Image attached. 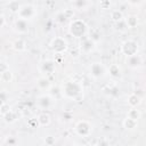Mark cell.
<instances>
[{
	"label": "cell",
	"instance_id": "6da1fadb",
	"mask_svg": "<svg viewBox=\"0 0 146 146\" xmlns=\"http://www.w3.org/2000/svg\"><path fill=\"white\" fill-rule=\"evenodd\" d=\"M62 95L66 98L78 100L83 96V87L79 81H67L62 87Z\"/></svg>",
	"mask_w": 146,
	"mask_h": 146
},
{
	"label": "cell",
	"instance_id": "d6a6232c",
	"mask_svg": "<svg viewBox=\"0 0 146 146\" xmlns=\"http://www.w3.org/2000/svg\"><path fill=\"white\" fill-rule=\"evenodd\" d=\"M3 104H6V103H3V102H2V100H1V99H0V107H1V106H2V105H3Z\"/></svg>",
	"mask_w": 146,
	"mask_h": 146
},
{
	"label": "cell",
	"instance_id": "52a82bcc",
	"mask_svg": "<svg viewBox=\"0 0 146 146\" xmlns=\"http://www.w3.org/2000/svg\"><path fill=\"white\" fill-rule=\"evenodd\" d=\"M75 131L78 135L82 136V137H87L91 133L92 131V128H91V124L88 122V121H80L76 125H75Z\"/></svg>",
	"mask_w": 146,
	"mask_h": 146
},
{
	"label": "cell",
	"instance_id": "7a4b0ae2",
	"mask_svg": "<svg viewBox=\"0 0 146 146\" xmlns=\"http://www.w3.org/2000/svg\"><path fill=\"white\" fill-rule=\"evenodd\" d=\"M87 32V25L81 19H74L70 24V33L75 38H82Z\"/></svg>",
	"mask_w": 146,
	"mask_h": 146
},
{
	"label": "cell",
	"instance_id": "ba28073f",
	"mask_svg": "<svg viewBox=\"0 0 146 146\" xmlns=\"http://www.w3.org/2000/svg\"><path fill=\"white\" fill-rule=\"evenodd\" d=\"M36 104L42 110H48L50 108L52 105H54V99L49 96V95H43V96H40L38 99H36Z\"/></svg>",
	"mask_w": 146,
	"mask_h": 146
},
{
	"label": "cell",
	"instance_id": "603a6c76",
	"mask_svg": "<svg viewBox=\"0 0 146 146\" xmlns=\"http://www.w3.org/2000/svg\"><path fill=\"white\" fill-rule=\"evenodd\" d=\"M3 117H5V121H6V122H8V123H13V122L16 120V114L10 110L9 112H7V113L3 115Z\"/></svg>",
	"mask_w": 146,
	"mask_h": 146
},
{
	"label": "cell",
	"instance_id": "f546056e",
	"mask_svg": "<svg viewBox=\"0 0 146 146\" xmlns=\"http://www.w3.org/2000/svg\"><path fill=\"white\" fill-rule=\"evenodd\" d=\"M27 124H29L31 128H36V127H39V123H38V120H36V119L30 120V121L27 122Z\"/></svg>",
	"mask_w": 146,
	"mask_h": 146
},
{
	"label": "cell",
	"instance_id": "30bf717a",
	"mask_svg": "<svg viewBox=\"0 0 146 146\" xmlns=\"http://www.w3.org/2000/svg\"><path fill=\"white\" fill-rule=\"evenodd\" d=\"M15 31L21 33V34H24L29 31V24H27V21H24V19H21L18 18L16 22H15Z\"/></svg>",
	"mask_w": 146,
	"mask_h": 146
},
{
	"label": "cell",
	"instance_id": "7c38bea8",
	"mask_svg": "<svg viewBox=\"0 0 146 146\" xmlns=\"http://www.w3.org/2000/svg\"><path fill=\"white\" fill-rule=\"evenodd\" d=\"M95 44H96V42H94L91 39H89V38H87V39H84L82 42H81V51H83V52H90V51H92L94 49H95Z\"/></svg>",
	"mask_w": 146,
	"mask_h": 146
},
{
	"label": "cell",
	"instance_id": "8fae6325",
	"mask_svg": "<svg viewBox=\"0 0 146 146\" xmlns=\"http://www.w3.org/2000/svg\"><path fill=\"white\" fill-rule=\"evenodd\" d=\"M127 64L132 67V68H137L139 66H141L143 64V60H141V57L137 54V55H133V56H130L127 58Z\"/></svg>",
	"mask_w": 146,
	"mask_h": 146
},
{
	"label": "cell",
	"instance_id": "ffe728a7",
	"mask_svg": "<svg viewBox=\"0 0 146 146\" xmlns=\"http://www.w3.org/2000/svg\"><path fill=\"white\" fill-rule=\"evenodd\" d=\"M139 117H140V113L136 108H130L128 111V113H127V119H130V120H133V121H138Z\"/></svg>",
	"mask_w": 146,
	"mask_h": 146
},
{
	"label": "cell",
	"instance_id": "4dcf8cb0",
	"mask_svg": "<svg viewBox=\"0 0 146 146\" xmlns=\"http://www.w3.org/2000/svg\"><path fill=\"white\" fill-rule=\"evenodd\" d=\"M6 143H7V145L9 146H15L16 145V139L15 138H13V137H9V138H7L6 139Z\"/></svg>",
	"mask_w": 146,
	"mask_h": 146
},
{
	"label": "cell",
	"instance_id": "7402d4cb",
	"mask_svg": "<svg viewBox=\"0 0 146 146\" xmlns=\"http://www.w3.org/2000/svg\"><path fill=\"white\" fill-rule=\"evenodd\" d=\"M123 125H124L125 129L132 130V129L136 128V125H137V121H133V120H130V119H127V117H125V120L123 121Z\"/></svg>",
	"mask_w": 146,
	"mask_h": 146
},
{
	"label": "cell",
	"instance_id": "d4e9b609",
	"mask_svg": "<svg viewBox=\"0 0 146 146\" xmlns=\"http://www.w3.org/2000/svg\"><path fill=\"white\" fill-rule=\"evenodd\" d=\"M8 8L10 9V11L13 13H18V10L21 9V5L17 1H10L8 3Z\"/></svg>",
	"mask_w": 146,
	"mask_h": 146
},
{
	"label": "cell",
	"instance_id": "9a60e30c",
	"mask_svg": "<svg viewBox=\"0 0 146 146\" xmlns=\"http://www.w3.org/2000/svg\"><path fill=\"white\" fill-rule=\"evenodd\" d=\"M124 23L127 25V27H130V29H133L138 25V17L135 16V15H130L128 16L125 19H124Z\"/></svg>",
	"mask_w": 146,
	"mask_h": 146
},
{
	"label": "cell",
	"instance_id": "cb8c5ba5",
	"mask_svg": "<svg viewBox=\"0 0 146 146\" xmlns=\"http://www.w3.org/2000/svg\"><path fill=\"white\" fill-rule=\"evenodd\" d=\"M90 5V2H88V1H84V0H79V1H75V2H73V6L76 8V9H80V10H82V9H84L86 7H88Z\"/></svg>",
	"mask_w": 146,
	"mask_h": 146
},
{
	"label": "cell",
	"instance_id": "e0dca14e",
	"mask_svg": "<svg viewBox=\"0 0 146 146\" xmlns=\"http://www.w3.org/2000/svg\"><path fill=\"white\" fill-rule=\"evenodd\" d=\"M36 120H38L39 125H41V127L48 125V124L50 123V116H49L47 113H41V114L36 117Z\"/></svg>",
	"mask_w": 146,
	"mask_h": 146
},
{
	"label": "cell",
	"instance_id": "4fadbf2b",
	"mask_svg": "<svg viewBox=\"0 0 146 146\" xmlns=\"http://www.w3.org/2000/svg\"><path fill=\"white\" fill-rule=\"evenodd\" d=\"M107 72L112 78H120L121 76V68L117 64L110 65V67L107 68Z\"/></svg>",
	"mask_w": 146,
	"mask_h": 146
},
{
	"label": "cell",
	"instance_id": "d6986e66",
	"mask_svg": "<svg viewBox=\"0 0 146 146\" xmlns=\"http://www.w3.org/2000/svg\"><path fill=\"white\" fill-rule=\"evenodd\" d=\"M13 48H14L15 50H17V51H23V50H25V48H26V43H25V41H24L23 39H17V40L13 43Z\"/></svg>",
	"mask_w": 146,
	"mask_h": 146
},
{
	"label": "cell",
	"instance_id": "5b68a950",
	"mask_svg": "<svg viewBox=\"0 0 146 146\" xmlns=\"http://www.w3.org/2000/svg\"><path fill=\"white\" fill-rule=\"evenodd\" d=\"M121 50L127 57L137 55V52H138V43L136 41H133V40H127L125 42H123V44L121 47Z\"/></svg>",
	"mask_w": 146,
	"mask_h": 146
},
{
	"label": "cell",
	"instance_id": "2e32d148",
	"mask_svg": "<svg viewBox=\"0 0 146 146\" xmlns=\"http://www.w3.org/2000/svg\"><path fill=\"white\" fill-rule=\"evenodd\" d=\"M49 90H50V91H49V96H50L54 100H56V99L63 97V95H62V90H60L59 87H50Z\"/></svg>",
	"mask_w": 146,
	"mask_h": 146
},
{
	"label": "cell",
	"instance_id": "277c9868",
	"mask_svg": "<svg viewBox=\"0 0 146 146\" xmlns=\"http://www.w3.org/2000/svg\"><path fill=\"white\" fill-rule=\"evenodd\" d=\"M51 49L57 54V55H62L63 52L66 51L67 49V42L65 41L64 38L62 36H56L55 39H52L51 43H50Z\"/></svg>",
	"mask_w": 146,
	"mask_h": 146
},
{
	"label": "cell",
	"instance_id": "1f68e13d",
	"mask_svg": "<svg viewBox=\"0 0 146 146\" xmlns=\"http://www.w3.org/2000/svg\"><path fill=\"white\" fill-rule=\"evenodd\" d=\"M3 23H5V17L2 15H0V26H2Z\"/></svg>",
	"mask_w": 146,
	"mask_h": 146
},
{
	"label": "cell",
	"instance_id": "f1b7e54d",
	"mask_svg": "<svg viewBox=\"0 0 146 146\" xmlns=\"http://www.w3.org/2000/svg\"><path fill=\"white\" fill-rule=\"evenodd\" d=\"M10 111V108H9V106L7 105V104H3L1 107H0V113L2 114V115H5L7 112H9Z\"/></svg>",
	"mask_w": 146,
	"mask_h": 146
},
{
	"label": "cell",
	"instance_id": "9c48e42d",
	"mask_svg": "<svg viewBox=\"0 0 146 146\" xmlns=\"http://www.w3.org/2000/svg\"><path fill=\"white\" fill-rule=\"evenodd\" d=\"M55 64H56V63H55L54 60H46V62H43V63L41 64L40 70H41V72H42L43 74L50 75V74H52V73L55 72V70H56V65H55Z\"/></svg>",
	"mask_w": 146,
	"mask_h": 146
},
{
	"label": "cell",
	"instance_id": "484cf974",
	"mask_svg": "<svg viewBox=\"0 0 146 146\" xmlns=\"http://www.w3.org/2000/svg\"><path fill=\"white\" fill-rule=\"evenodd\" d=\"M11 79H13V73H11L10 70L1 73V80L3 82H9V81H11Z\"/></svg>",
	"mask_w": 146,
	"mask_h": 146
},
{
	"label": "cell",
	"instance_id": "8992f818",
	"mask_svg": "<svg viewBox=\"0 0 146 146\" xmlns=\"http://www.w3.org/2000/svg\"><path fill=\"white\" fill-rule=\"evenodd\" d=\"M90 75L95 79H100L106 74V67L102 63H92L89 67Z\"/></svg>",
	"mask_w": 146,
	"mask_h": 146
},
{
	"label": "cell",
	"instance_id": "ac0fdd59",
	"mask_svg": "<svg viewBox=\"0 0 146 146\" xmlns=\"http://www.w3.org/2000/svg\"><path fill=\"white\" fill-rule=\"evenodd\" d=\"M36 84H38V87L40 88V89H49L50 88V82H49V80L46 78V76H41V78H39L38 79V81H36Z\"/></svg>",
	"mask_w": 146,
	"mask_h": 146
},
{
	"label": "cell",
	"instance_id": "4316f807",
	"mask_svg": "<svg viewBox=\"0 0 146 146\" xmlns=\"http://www.w3.org/2000/svg\"><path fill=\"white\" fill-rule=\"evenodd\" d=\"M44 143H46L48 146H52V145L55 144V138H54L52 136H47V137L44 138Z\"/></svg>",
	"mask_w": 146,
	"mask_h": 146
},
{
	"label": "cell",
	"instance_id": "5bb4252c",
	"mask_svg": "<svg viewBox=\"0 0 146 146\" xmlns=\"http://www.w3.org/2000/svg\"><path fill=\"white\" fill-rule=\"evenodd\" d=\"M140 97L137 95V94H131L129 97H128V104L132 107V108H135V107H137L139 104H140Z\"/></svg>",
	"mask_w": 146,
	"mask_h": 146
},
{
	"label": "cell",
	"instance_id": "44dd1931",
	"mask_svg": "<svg viewBox=\"0 0 146 146\" xmlns=\"http://www.w3.org/2000/svg\"><path fill=\"white\" fill-rule=\"evenodd\" d=\"M111 18L114 21V22H121V21H123V14H122V11L121 10H119V9H115V10H113L112 13H111Z\"/></svg>",
	"mask_w": 146,
	"mask_h": 146
},
{
	"label": "cell",
	"instance_id": "83f0119b",
	"mask_svg": "<svg viewBox=\"0 0 146 146\" xmlns=\"http://www.w3.org/2000/svg\"><path fill=\"white\" fill-rule=\"evenodd\" d=\"M8 70H9L8 64L5 63V62H0V74L3 73V72H6V71H8Z\"/></svg>",
	"mask_w": 146,
	"mask_h": 146
},
{
	"label": "cell",
	"instance_id": "836d02e7",
	"mask_svg": "<svg viewBox=\"0 0 146 146\" xmlns=\"http://www.w3.org/2000/svg\"><path fill=\"white\" fill-rule=\"evenodd\" d=\"M73 146H81V145H79V144H75V145H73Z\"/></svg>",
	"mask_w": 146,
	"mask_h": 146
},
{
	"label": "cell",
	"instance_id": "3957f363",
	"mask_svg": "<svg viewBox=\"0 0 146 146\" xmlns=\"http://www.w3.org/2000/svg\"><path fill=\"white\" fill-rule=\"evenodd\" d=\"M17 15H18V18L27 21V19L33 18L36 15V9L32 5H23L21 6V9L18 10Z\"/></svg>",
	"mask_w": 146,
	"mask_h": 146
}]
</instances>
